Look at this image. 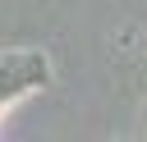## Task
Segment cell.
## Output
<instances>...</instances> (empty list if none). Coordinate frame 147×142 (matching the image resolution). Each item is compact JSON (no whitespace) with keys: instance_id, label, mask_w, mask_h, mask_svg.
I'll list each match as a JSON object with an SVG mask.
<instances>
[{"instance_id":"6da1fadb","label":"cell","mask_w":147,"mask_h":142,"mask_svg":"<svg viewBox=\"0 0 147 142\" xmlns=\"http://www.w3.org/2000/svg\"><path fill=\"white\" fill-rule=\"evenodd\" d=\"M46 73L51 69H46V60L37 50H9V55H0V115L18 96H28L32 87H41Z\"/></svg>"}]
</instances>
